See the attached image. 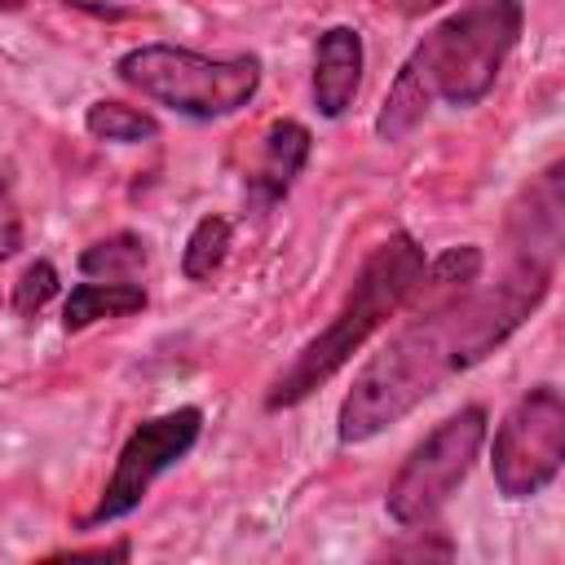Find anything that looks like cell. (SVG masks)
<instances>
[{"label":"cell","instance_id":"6da1fadb","mask_svg":"<svg viewBox=\"0 0 565 565\" xmlns=\"http://www.w3.org/2000/svg\"><path fill=\"white\" fill-rule=\"evenodd\" d=\"M552 269L556 260L512 256L508 274L494 287H481V291L468 287L441 305L419 309L353 375V388L344 393L335 415V437L344 446L371 441L388 424L406 419L450 375L490 358L543 305L552 287Z\"/></svg>","mask_w":565,"mask_h":565},{"label":"cell","instance_id":"7a4b0ae2","mask_svg":"<svg viewBox=\"0 0 565 565\" xmlns=\"http://www.w3.org/2000/svg\"><path fill=\"white\" fill-rule=\"evenodd\" d=\"M424 247L397 230L384 243L371 247V256L362 260V269L353 274L349 296L340 300L335 318L291 358V366L269 384L265 393V411H282L305 402L313 388H322L340 366H349V358L397 313L411 305V291L424 274Z\"/></svg>","mask_w":565,"mask_h":565},{"label":"cell","instance_id":"3957f363","mask_svg":"<svg viewBox=\"0 0 565 565\" xmlns=\"http://www.w3.org/2000/svg\"><path fill=\"white\" fill-rule=\"evenodd\" d=\"M521 22V0H468L419 40V49L411 53V71L433 97L450 106H477L516 49Z\"/></svg>","mask_w":565,"mask_h":565},{"label":"cell","instance_id":"277c9868","mask_svg":"<svg viewBox=\"0 0 565 565\" xmlns=\"http://www.w3.org/2000/svg\"><path fill=\"white\" fill-rule=\"evenodd\" d=\"M115 75L141 97L185 115V119H225L243 110L260 88V62L252 53L212 57L181 44H141L115 62Z\"/></svg>","mask_w":565,"mask_h":565},{"label":"cell","instance_id":"5b68a950","mask_svg":"<svg viewBox=\"0 0 565 565\" xmlns=\"http://www.w3.org/2000/svg\"><path fill=\"white\" fill-rule=\"evenodd\" d=\"M481 446H486V411L481 406H463L450 419H441L388 481V494H384L388 516L406 530L433 521L450 503V494L468 481Z\"/></svg>","mask_w":565,"mask_h":565},{"label":"cell","instance_id":"8992f818","mask_svg":"<svg viewBox=\"0 0 565 565\" xmlns=\"http://www.w3.org/2000/svg\"><path fill=\"white\" fill-rule=\"evenodd\" d=\"M565 463V397L534 384L512 402L490 441V468L503 499H530L556 481Z\"/></svg>","mask_w":565,"mask_h":565},{"label":"cell","instance_id":"52a82bcc","mask_svg":"<svg viewBox=\"0 0 565 565\" xmlns=\"http://www.w3.org/2000/svg\"><path fill=\"white\" fill-rule=\"evenodd\" d=\"M199 433H203V411H199V406H177V411H163V415L137 424V428L128 433V441L119 446L115 472H110V481H106L97 508L84 516V525L93 530V525H106V521L128 516V512L146 499V490H150L172 463H181V459L194 450Z\"/></svg>","mask_w":565,"mask_h":565},{"label":"cell","instance_id":"ba28073f","mask_svg":"<svg viewBox=\"0 0 565 565\" xmlns=\"http://www.w3.org/2000/svg\"><path fill=\"white\" fill-rule=\"evenodd\" d=\"M309 128L296 124V119H274L260 137V150H256V163L247 172V203L256 212H269L274 203L287 199V190L296 185V177L305 172L309 163Z\"/></svg>","mask_w":565,"mask_h":565},{"label":"cell","instance_id":"9c48e42d","mask_svg":"<svg viewBox=\"0 0 565 565\" xmlns=\"http://www.w3.org/2000/svg\"><path fill=\"white\" fill-rule=\"evenodd\" d=\"M362 35L358 26H327L313 49V106L327 119H340L362 84Z\"/></svg>","mask_w":565,"mask_h":565},{"label":"cell","instance_id":"30bf717a","mask_svg":"<svg viewBox=\"0 0 565 565\" xmlns=\"http://www.w3.org/2000/svg\"><path fill=\"white\" fill-rule=\"evenodd\" d=\"M146 309V287L137 282H79L71 287L66 296V309H62V331H84L102 318H128V313H141Z\"/></svg>","mask_w":565,"mask_h":565},{"label":"cell","instance_id":"8fae6325","mask_svg":"<svg viewBox=\"0 0 565 565\" xmlns=\"http://www.w3.org/2000/svg\"><path fill=\"white\" fill-rule=\"evenodd\" d=\"M477 274H481V247H446L441 256H433V260H424V274H419V282H415V291H411V305H441V300H450V296H459V291H468V282H477Z\"/></svg>","mask_w":565,"mask_h":565},{"label":"cell","instance_id":"7c38bea8","mask_svg":"<svg viewBox=\"0 0 565 565\" xmlns=\"http://www.w3.org/2000/svg\"><path fill=\"white\" fill-rule=\"evenodd\" d=\"M146 260H150L146 238L132 230H119V234H106L79 252V274L106 278V282H132L146 269Z\"/></svg>","mask_w":565,"mask_h":565},{"label":"cell","instance_id":"4fadbf2b","mask_svg":"<svg viewBox=\"0 0 565 565\" xmlns=\"http://www.w3.org/2000/svg\"><path fill=\"white\" fill-rule=\"evenodd\" d=\"M428 106H433V93L424 88V79L411 71V62L397 71V79L388 84V97H384V106H380V115H375V132L384 137V141H402L406 132H415L419 124H424V115H428Z\"/></svg>","mask_w":565,"mask_h":565},{"label":"cell","instance_id":"5bb4252c","mask_svg":"<svg viewBox=\"0 0 565 565\" xmlns=\"http://www.w3.org/2000/svg\"><path fill=\"white\" fill-rule=\"evenodd\" d=\"M84 128H88V137L110 141V146H137V141L159 137L154 115H146V110L128 106V102H115V97L93 102V106L84 110Z\"/></svg>","mask_w":565,"mask_h":565},{"label":"cell","instance_id":"9a60e30c","mask_svg":"<svg viewBox=\"0 0 565 565\" xmlns=\"http://www.w3.org/2000/svg\"><path fill=\"white\" fill-rule=\"evenodd\" d=\"M230 243H234V225H230L221 212L199 216L194 230H190V238H185V252H181V274H185L190 282L212 278V274L225 265Z\"/></svg>","mask_w":565,"mask_h":565},{"label":"cell","instance_id":"2e32d148","mask_svg":"<svg viewBox=\"0 0 565 565\" xmlns=\"http://www.w3.org/2000/svg\"><path fill=\"white\" fill-rule=\"evenodd\" d=\"M53 296H57V269L49 260H31L13 282V313L35 318Z\"/></svg>","mask_w":565,"mask_h":565},{"label":"cell","instance_id":"e0dca14e","mask_svg":"<svg viewBox=\"0 0 565 565\" xmlns=\"http://www.w3.org/2000/svg\"><path fill=\"white\" fill-rule=\"evenodd\" d=\"M22 247V212L9 194V185H0V260H9Z\"/></svg>","mask_w":565,"mask_h":565},{"label":"cell","instance_id":"ac0fdd59","mask_svg":"<svg viewBox=\"0 0 565 565\" xmlns=\"http://www.w3.org/2000/svg\"><path fill=\"white\" fill-rule=\"evenodd\" d=\"M26 0H0V9H22Z\"/></svg>","mask_w":565,"mask_h":565},{"label":"cell","instance_id":"d6986e66","mask_svg":"<svg viewBox=\"0 0 565 565\" xmlns=\"http://www.w3.org/2000/svg\"><path fill=\"white\" fill-rule=\"evenodd\" d=\"M380 4H388V0H380Z\"/></svg>","mask_w":565,"mask_h":565}]
</instances>
